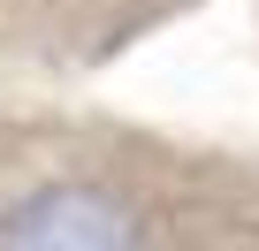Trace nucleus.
Masks as SVG:
<instances>
[{
    "instance_id": "f257e3e1",
    "label": "nucleus",
    "mask_w": 259,
    "mask_h": 251,
    "mask_svg": "<svg viewBox=\"0 0 259 251\" xmlns=\"http://www.w3.org/2000/svg\"><path fill=\"white\" fill-rule=\"evenodd\" d=\"M0 251H259V145L0 84Z\"/></svg>"
},
{
    "instance_id": "f03ea898",
    "label": "nucleus",
    "mask_w": 259,
    "mask_h": 251,
    "mask_svg": "<svg viewBox=\"0 0 259 251\" xmlns=\"http://www.w3.org/2000/svg\"><path fill=\"white\" fill-rule=\"evenodd\" d=\"M213 0H0V84H92Z\"/></svg>"
},
{
    "instance_id": "7ed1b4c3",
    "label": "nucleus",
    "mask_w": 259,
    "mask_h": 251,
    "mask_svg": "<svg viewBox=\"0 0 259 251\" xmlns=\"http://www.w3.org/2000/svg\"><path fill=\"white\" fill-rule=\"evenodd\" d=\"M251 38H259V0H251Z\"/></svg>"
}]
</instances>
